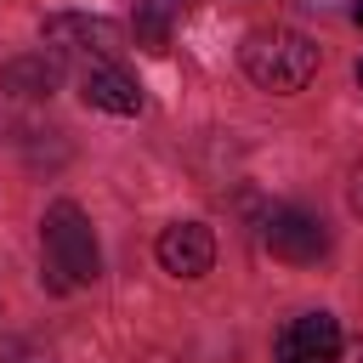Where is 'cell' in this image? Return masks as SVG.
I'll list each match as a JSON object with an SVG mask.
<instances>
[{
	"label": "cell",
	"instance_id": "8",
	"mask_svg": "<svg viewBox=\"0 0 363 363\" xmlns=\"http://www.w3.org/2000/svg\"><path fill=\"white\" fill-rule=\"evenodd\" d=\"M57 85H62V57H51V51H28V57H11L0 68V91L6 96H23V102L51 96Z\"/></svg>",
	"mask_w": 363,
	"mask_h": 363
},
{
	"label": "cell",
	"instance_id": "4",
	"mask_svg": "<svg viewBox=\"0 0 363 363\" xmlns=\"http://www.w3.org/2000/svg\"><path fill=\"white\" fill-rule=\"evenodd\" d=\"M261 238H267V250H272L278 261H289V267H312V261L329 255V227H323L312 210H295V204L272 210Z\"/></svg>",
	"mask_w": 363,
	"mask_h": 363
},
{
	"label": "cell",
	"instance_id": "12",
	"mask_svg": "<svg viewBox=\"0 0 363 363\" xmlns=\"http://www.w3.org/2000/svg\"><path fill=\"white\" fill-rule=\"evenodd\" d=\"M357 79H363V62H357Z\"/></svg>",
	"mask_w": 363,
	"mask_h": 363
},
{
	"label": "cell",
	"instance_id": "5",
	"mask_svg": "<svg viewBox=\"0 0 363 363\" xmlns=\"http://www.w3.org/2000/svg\"><path fill=\"white\" fill-rule=\"evenodd\" d=\"M278 363H340V323L329 312H301L278 329Z\"/></svg>",
	"mask_w": 363,
	"mask_h": 363
},
{
	"label": "cell",
	"instance_id": "2",
	"mask_svg": "<svg viewBox=\"0 0 363 363\" xmlns=\"http://www.w3.org/2000/svg\"><path fill=\"white\" fill-rule=\"evenodd\" d=\"M238 62H244V74L261 85V91H306L312 85V74H318V45L306 40V34H295V28H255L250 40H244V51H238Z\"/></svg>",
	"mask_w": 363,
	"mask_h": 363
},
{
	"label": "cell",
	"instance_id": "11",
	"mask_svg": "<svg viewBox=\"0 0 363 363\" xmlns=\"http://www.w3.org/2000/svg\"><path fill=\"white\" fill-rule=\"evenodd\" d=\"M352 17H357V28H363V0H357V6H352Z\"/></svg>",
	"mask_w": 363,
	"mask_h": 363
},
{
	"label": "cell",
	"instance_id": "1",
	"mask_svg": "<svg viewBox=\"0 0 363 363\" xmlns=\"http://www.w3.org/2000/svg\"><path fill=\"white\" fill-rule=\"evenodd\" d=\"M40 238H45V284H51L57 295L96 284V272H102V250H96L91 216H85L74 199H57V204L45 210Z\"/></svg>",
	"mask_w": 363,
	"mask_h": 363
},
{
	"label": "cell",
	"instance_id": "10",
	"mask_svg": "<svg viewBox=\"0 0 363 363\" xmlns=\"http://www.w3.org/2000/svg\"><path fill=\"white\" fill-rule=\"evenodd\" d=\"M346 204H352V210L363 216V159L352 164V182H346Z\"/></svg>",
	"mask_w": 363,
	"mask_h": 363
},
{
	"label": "cell",
	"instance_id": "6",
	"mask_svg": "<svg viewBox=\"0 0 363 363\" xmlns=\"http://www.w3.org/2000/svg\"><path fill=\"white\" fill-rule=\"evenodd\" d=\"M153 250H159V267L176 272V278H204L216 267V238H210L204 221H170Z\"/></svg>",
	"mask_w": 363,
	"mask_h": 363
},
{
	"label": "cell",
	"instance_id": "7",
	"mask_svg": "<svg viewBox=\"0 0 363 363\" xmlns=\"http://www.w3.org/2000/svg\"><path fill=\"white\" fill-rule=\"evenodd\" d=\"M79 96H85L91 108H102V113H119V119L142 113V85H136L119 62H91L85 79H79Z\"/></svg>",
	"mask_w": 363,
	"mask_h": 363
},
{
	"label": "cell",
	"instance_id": "9",
	"mask_svg": "<svg viewBox=\"0 0 363 363\" xmlns=\"http://www.w3.org/2000/svg\"><path fill=\"white\" fill-rule=\"evenodd\" d=\"M170 17H176V6H170V0H136V17H130L136 45L164 51V45H170Z\"/></svg>",
	"mask_w": 363,
	"mask_h": 363
},
{
	"label": "cell",
	"instance_id": "3",
	"mask_svg": "<svg viewBox=\"0 0 363 363\" xmlns=\"http://www.w3.org/2000/svg\"><path fill=\"white\" fill-rule=\"evenodd\" d=\"M40 34H45V51H51V57H96V62H113V57L125 51L119 23L85 17V11H57V17H45Z\"/></svg>",
	"mask_w": 363,
	"mask_h": 363
}]
</instances>
